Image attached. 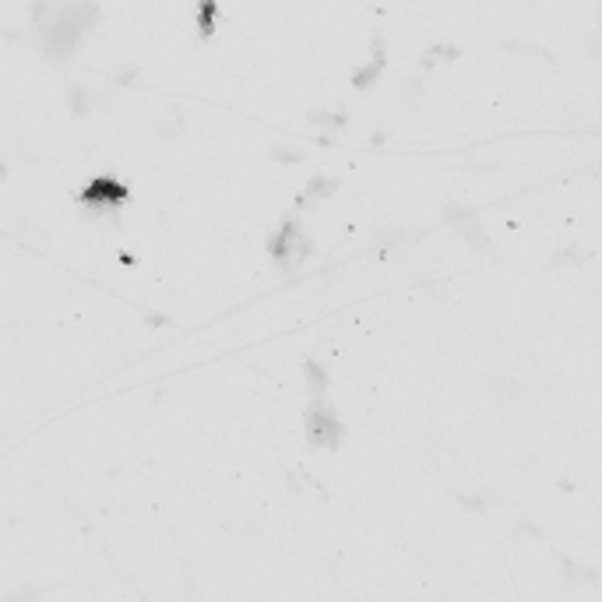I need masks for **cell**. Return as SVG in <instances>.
Listing matches in <instances>:
<instances>
[{"label":"cell","instance_id":"1","mask_svg":"<svg viewBox=\"0 0 602 602\" xmlns=\"http://www.w3.org/2000/svg\"><path fill=\"white\" fill-rule=\"evenodd\" d=\"M306 430H310V440H313V444H335V437L342 433L338 426H331V423H328L324 408H313V412H310Z\"/></svg>","mask_w":602,"mask_h":602}]
</instances>
